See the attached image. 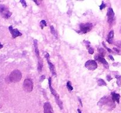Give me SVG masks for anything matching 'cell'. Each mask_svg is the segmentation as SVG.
<instances>
[{
    "instance_id": "obj_28",
    "label": "cell",
    "mask_w": 121,
    "mask_h": 113,
    "mask_svg": "<svg viewBox=\"0 0 121 113\" xmlns=\"http://www.w3.org/2000/svg\"><path fill=\"white\" fill-rule=\"evenodd\" d=\"M45 78H46V77H45V75H43L42 76L40 77V82H42V81H43V80H44Z\"/></svg>"
},
{
    "instance_id": "obj_5",
    "label": "cell",
    "mask_w": 121,
    "mask_h": 113,
    "mask_svg": "<svg viewBox=\"0 0 121 113\" xmlns=\"http://www.w3.org/2000/svg\"><path fill=\"white\" fill-rule=\"evenodd\" d=\"M24 90L27 93H30L33 89V82L32 80L30 78H27L24 80L23 82Z\"/></svg>"
},
{
    "instance_id": "obj_7",
    "label": "cell",
    "mask_w": 121,
    "mask_h": 113,
    "mask_svg": "<svg viewBox=\"0 0 121 113\" xmlns=\"http://www.w3.org/2000/svg\"><path fill=\"white\" fill-rule=\"evenodd\" d=\"M45 58L47 60V63H48V67H49V69L50 70L51 73L53 74V76L56 77V69L55 67L54 66L53 63H52V62H50V55L48 53H46V55H45Z\"/></svg>"
},
{
    "instance_id": "obj_11",
    "label": "cell",
    "mask_w": 121,
    "mask_h": 113,
    "mask_svg": "<svg viewBox=\"0 0 121 113\" xmlns=\"http://www.w3.org/2000/svg\"><path fill=\"white\" fill-rule=\"evenodd\" d=\"M48 84H49V88H50V89L51 93H52V94H53V96L54 97V98H55V99L60 98H59V95H58L55 89H54V88H53V87H52V78H51V77H49V78H48Z\"/></svg>"
},
{
    "instance_id": "obj_9",
    "label": "cell",
    "mask_w": 121,
    "mask_h": 113,
    "mask_svg": "<svg viewBox=\"0 0 121 113\" xmlns=\"http://www.w3.org/2000/svg\"><path fill=\"white\" fill-rule=\"evenodd\" d=\"M8 29H9L11 34L13 38H17V36H20L22 35V34L19 31L18 29H17V28H15V29L13 28V26L12 25L9 26V27H8Z\"/></svg>"
},
{
    "instance_id": "obj_15",
    "label": "cell",
    "mask_w": 121,
    "mask_h": 113,
    "mask_svg": "<svg viewBox=\"0 0 121 113\" xmlns=\"http://www.w3.org/2000/svg\"><path fill=\"white\" fill-rule=\"evenodd\" d=\"M113 36H114V31H113V30H111L109 32V33L108 35L107 36V38H106V41L110 44H112Z\"/></svg>"
},
{
    "instance_id": "obj_20",
    "label": "cell",
    "mask_w": 121,
    "mask_h": 113,
    "mask_svg": "<svg viewBox=\"0 0 121 113\" xmlns=\"http://www.w3.org/2000/svg\"><path fill=\"white\" fill-rule=\"evenodd\" d=\"M66 87H67V89H68L69 92H71L73 89V87H72V83H71V82L70 81H67V84H66Z\"/></svg>"
},
{
    "instance_id": "obj_19",
    "label": "cell",
    "mask_w": 121,
    "mask_h": 113,
    "mask_svg": "<svg viewBox=\"0 0 121 113\" xmlns=\"http://www.w3.org/2000/svg\"><path fill=\"white\" fill-rule=\"evenodd\" d=\"M50 31H51V33H52V34H53V35L55 36L56 38L57 39V38H58L57 34L56 31L55 29H54V27H53V25L50 26Z\"/></svg>"
},
{
    "instance_id": "obj_2",
    "label": "cell",
    "mask_w": 121,
    "mask_h": 113,
    "mask_svg": "<svg viewBox=\"0 0 121 113\" xmlns=\"http://www.w3.org/2000/svg\"><path fill=\"white\" fill-rule=\"evenodd\" d=\"M102 105V106H107L108 107H111V108H113L115 107L114 104V101L111 100L109 97H104L102 98L99 102H98V105Z\"/></svg>"
},
{
    "instance_id": "obj_25",
    "label": "cell",
    "mask_w": 121,
    "mask_h": 113,
    "mask_svg": "<svg viewBox=\"0 0 121 113\" xmlns=\"http://www.w3.org/2000/svg\"><path fill=\"white\" fill-rule=\"evenodd\" d=\"M106 4H105V2H104V1H102V4L99 6V8H100V10H102L104 8H105V7H106Z\"/></svg>"
},
{
    "instance_id": "obj_6",
    "label": "cell",
    "mask_w": 121,
    "mask_h": 113,
    "mask_svg": "<svg viewBox=\"0 0 121 113\" xmlns=\"http://www.w3.org/2000/svg\"><path fill=\"white\" fill-rule=\"evenodd\" d=\"M85 66L90 71H94L98 68V64L96 62L95 60H89L86 61Z\"/></svg>"
},
{
    "instance_id": "obj_27",
    "label": "cell",
    "mask_w": 121,
    "mask_h": 113,
    "mask_svg": "<svg viewBox=\"0 0 121 113\" xmlns=\"http://www.w3.org/2000/svg\"><path fill=\"white\" fill-rule=\"evenodd\" d=\"M88 52L90 54H93V53H94V49H93L92 47H91L88 49Z\"/></svg>"
},
{
    "instance_id": "obj_32",
    "label": "cell",
    "mask_w": 121,
    "mask_h": 113,
    "mask_svg": "<svg viewBox=\"0 0 121 113\" xmlns=\"http://www.w3.org/2000/svg\"><path fill=\"white\" fill-rule=\"evenodd\" d=\"M109 58L110 59H111V60H112V61H114V58H113V56H112V55H109Z\"/></svg>"
},
{
    "instance_id": "obj_16",
    "label": "cell",
    "mask_w": 121,
    "mask_h": 113,
    "mask_svg": "<svg viewBox=\"0 0 121 113\" xmlns=\"http://www.w3.org/2000/svg\"><path fill=\"white\" fill-rule=\"evenodd\" d=\"M43 61L41 59H39V61H38V66H37V69L39 71V73L41 71L43 68Z\"/></svg>"
},
{
    "instance_id": "obj_22",
    "label": "cell",
    "mask_w": 121,
    "mask_h": 113,
    "mask_svg": "<svg viewBox=\"0 0 121 113\" xmlns=\"http://www.w3.org/2000/svg\"><path fill=\"white\" fill-rule=\"evenodd\" d=\"M98 50L100 55H101L102 56H105V54H106V51H105V49H104V48H98Z\"/></svg>"
},
{
    "instance_id": "obj_8",
    "label": "cell",
    "mask_w": 121,
    "mask_h": 113,
    "mask_svg": "<svg viewBox=\"0 0 121 113\" xmlns=\"http://www.w3.org/2000/svg\"><path fill=\"white\" fill-rule=\"evenodd\" d=\"M107 16H108V22L109 24L113 22L115 18V12L112 8H109L107 11Z\"/></svg>"
},
{
    "instance_id": "obj_1",
    "label": "cell",
    "mask_w": 121,
    "mask_h": 113,
    "mask_svg": "<svg viewBox=\"0 0 121 113\" xmlns=\"http://www.w3.org/2000/svg\"><path fill=\"white\" fill-rule=\"evenodd\" d=\"M22 74L21 71L18 69H15L11 73L8 77L9 81L11 82H17L21 80Z\"/></svg>"
},
{
    "instance_id": "obj_13",
    "label": "cell",
    "mask_w": 121,
    "mask_h": 113,
    "mask_svg": "<svg viewBox=\"0 0 121 113\" xmlns=\"http://www.w3.org/2000/svg\"><path fill=\"white\" fill-rule=\"evenodd\" d=\"M33 43H34V48H35V53L37 58H38V59H40V52H39V45H38V41L37 40H34Z\"/></svg>"
},
{
    "instance_id": "obj_24",
    "label": "cell",
    "mask_w": 121,
    "mask_h": 113,
    "mask_svg": "<svg viewBox=\"0 0 121 113\" xmlns=\"http://www.w3.org/2000/svg\"><path fill=\"white\" fill-rule=\"evenodd\" d=\"M102 45H104V47H105V48H106V49H107V51L109 52H112V49H110V48H109L108 47H106V44H105V42H102Z\"/></svg>"
},
{
    "instance_id": "obj_37",
    "label": "cell",
    "mask_w": 121,
    "mask_h": 113,
    "mask_svg": "<svg viewBox=\"0 0 121 113\" xmlns=\"http://www.w3.org/2000/svg\"></svg>"
},
{
    "instance_id": "obj_34",
    "label": "cell",
    "mask_w": 121,
    "mask_h": 113,
    "mask_svg": "<svg viewBox=\"0 0 121 113\" xmlns=\"http://www.w3.org/2000/svg\"><path fill=\"white\" fill-rule=\"evenodd\" d=\"M34 2H35V3L37 4V5H39V1H34Z\"/></svg>"
},
{
    "instance_id": "obj_30",
    "label": "cell",
    "mask_w": 121,
    "mask_h": 113,
    "mask_svg": "<svg viewBox=\"0 0 121 113\" xmlns=\"http://www.w3.org/2000/svg\"><path fill=\"white\" fill-rule=\"evenodd\" d=\"M106 79H107V80L108 81H111V80H112V78L111 77V75H108L107 76H106Z\"/></svg>"
},
{
    "instance_id": "obj_3",
    "label": "cell",
    "mask_w": 121,
    "mask_h": 113,
    "mask_svg": "<svg viewBox=\"0 0 121 113\" xmlns=\"http://www.w3.org/2000/svg\"><path fill=\"white\" fill-rule=\"evenodd\" d=\"M0 15L4 18L8 19L12 15L9 8L4 4H0Z\"/></svg>"
},
{
    "instance_id": "obj_18",
    "label": "cell",
    "mask_w": 121,
    "mask_h": 113,
    "mask_svg": "<svg viewBox=\"0 0 121 113\" xmlns=\"http://www.w3.org/2000/svg\"><path fill=\"white\" fill-rule=\"evenodd\" d=\"M55 101L56 102L57 104L58 105V106L59 107V108L61 109H63V102L60 100V98H57L55 99Z\"/></svg>"
},
{
    "instance_id": "obj_17",
    "label": "cell",
    "mask_w": 121,
    "mask_h": 113,
    "mask_svg": "<svg viewBox=\"0 0 121 113\" xmlns=\"http://www.w3.org/2000/svg\"><path fill=\"white\" fill-rule=\"evenodd\" d=\"M97 83H98V85L99 86H106L107 84H106V82L104 81L103 79L99 78L98 80H97Z\"/></svg>"
},
{
    "instance_id": "obj_10",
    "label": "cell",
    "mask_w": 121,
    "mask_h": 113,
    "mask_svg": "<svg viewBox=\"0 0 121 113\" xmlns=\"http://www.w3.org/2000/svg\"><path fill=\"white\" fill-rule=\"evenodd\" d=\"M44 113H54L53 108L49 102H46L44 104Z\"/></svg>"
},
{
    "instance_id": "obj_26",
    "label": "cell",
    "mask_w": 121,
    "mask_h": 113,
    "mask_svg": "<svg viewBox=\"0 0 121 113\" xmlns=\"http://www.w3.org/2000/svg\"><path fill=\"white\" fill-rule=\"evenodd\" d=\"M20 2H21V4H22V7H24V8H26V7H27V3H26V1H25V0H21V1H20Z\"/></svg>"
},
{
    "instance_id": "obj_35",
    "label": "cell",
    "mask_w": 121,
    "mask_h": 113,
    "mask_svg": "<svg viewBox=\"0 0 121 113\" xmlns=\"http://www.w3.org/2000/svg\"><path fill=\"white\" fill-rule=\"evenodd\" d=\"M78 113H82L81 110H80V109H78Z\"/></svg>"
},
{
    "instance_id": "obj_23",
    "label": "cell",
    "mask_w": 121,
    "mask_h": 113,
    "mask_svg": "<svg viewBox=\"0 0 121 113\" xmlns=\"http://www.w3.org/2000/svg\"><path fill=\"white\" fill-rule=\"evenodd\" d=\"M40 27H41V29H43L44 27H45L47 26V22H46V21H45V20H42V21H40Z\"/></svg>"
},
{
    "instance_id": "obj_21",
    "label": "cell",
    "mask_w": 121,
    "mask_h": 113,
    "mask_svg": "<svg viewBox=\"0 0 121 113\" xmlns=\"http://www.w3.org/2000/svg\"><path fill=\"white\" fill-rule=\"evenodd\" d=\"M115 78H117V83L118 87H121V75H115Z\"/></svg>"
},
{
    "instance_id": "obj_29",
    "label": "cell",
    "mask_w": 121,
    "mask_h": 113,
    "mask_svg": "<svg viewBox=\"0 0 121 113\" xmlns=\"http://www.w3.org/2000/svg\"><path fill=\"white\" fill-rule=\"evenodd\" d=\"M116 45H117L118 47H119V48H121V41H117V43H116Z\"/></svg>"
},
{
    "instance_id": "obj_33",
    "label": "cell",
    "mask_w": 121,
    "mask_h": 113,
    "mask_svg": "<svg viewBox=\"0 0 121 113\" xmlns=\"http://www.w3.org/2000/svg\"><path fill=\"white\" fill-rule=\"evenodd\" d=\"M78 99H79V102H80V105H81L82 107L83 104H82V102L81 99H80V98H78Z\"/></svg>"
},
{
    "instance_id": "obj_36",
    "label": "cell",
    "mask_w": 121,
    "mask_h": 113,
    "mask_svg": "<svg viewBox=\"0 0 121 113\" xmlns=\"http://www.w3.org/2000/svg\"><path fill=\"white\" fill-rule=\"evenodd\" d=\"M2 47H3V45H2L1 44V42H0V49L2 48Z\"/></svg>"
},
{
    "instance_id": "obj_12",
    "label": "cell",
    "mask_w": 121,
    "mask_h": 113,
    "mask_svg": "<svg viewBox=\"0 0 121 113\" xmlns=\"http://www.w3.org/2000/svg\"><path fill=\"white\" fill-rule=\"evenodd\" d=\"M95 59L96 60H98V61H99L100 62H101V63L103 64L104 65L107 66V67H109L108 63V62L106 61V60L104 58V56H102L101 55L99 54V55H96Z\"/></svg>"
},
{
    "instance_id": "obj_31",
    "label": "cell",
    "mask_w": 121,
    "mask_h": 113,
    "mask_svg": "<svg viewBox=\"0 0 121 113\" xmlns=\"http://www.w3.org/2000/svg\"><path fill=\"white\" fill-rule=\"evenodd\" d=\"M113 50H114V51H115L119 53V52H120V51H119V49H118V48H113Z\"/></svg>"
},
{
    "instance_id": "obj_4",
    "label": "cell",
    "mask_w": 121,
    "mask_h": 113,
    "mask_svg": "<svg viewBox=\"0 0 121 113\" xmlns=\"http://www.w3.org/2000/svg\"><path fill=\"white\" fill-rule=\"evenodd\" d=\"M79 31H78L79 34H86L92 29L93 28V24L92 23H85L80 24L79 25Z\"/></svg>"
},
{
    "instance_id": "obj_14",
    "label": "cell",
    "mask_w": 121,
    "mask_h": 113,
    "mask_svg": "<svg viewBox=\"0 0 121 113\" xmlns=\"http://www.w3.org/2000/svg\"><path fill=\"white\" fill-rule=\"evenodd\" d=\"M111 95H112V99L113 101H116L118 102V104L119 103V101H120L121 96L119 94L115 93V92H112L111 93Z\"/></svg>"
}]
</instances>
